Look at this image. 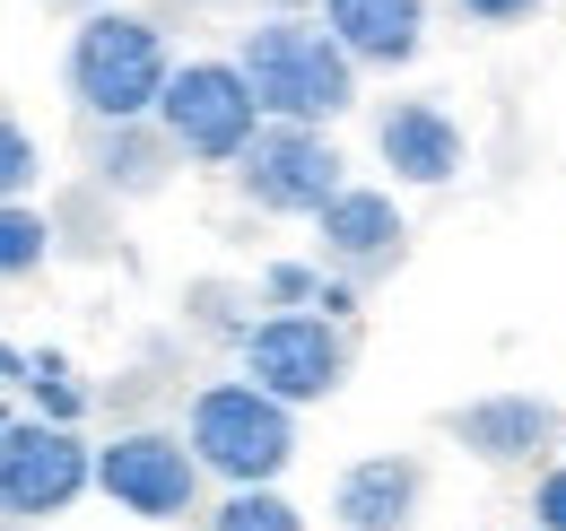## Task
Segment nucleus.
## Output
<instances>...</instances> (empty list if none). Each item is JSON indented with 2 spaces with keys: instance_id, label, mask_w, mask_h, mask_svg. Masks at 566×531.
<instances>
[{
  "instance_id": "1",
  "label": "nucleus",
  "mask_w": 566,
  "mask_h": 531,
  "mask_svg": "<svg viewBox=\"0 0 566 531\" xmlns=\"http://www.w3.org/2000/svg\"><path fill=\"white\" fill-rule=\"evenodd\" d=\"M235 70L253 79L271 123H314L332 132L340 114L366 105V70L340 53V35L323 18H244L235 27Z\"/></svg>"
},
{
  "instance_id": "2",
  "label": "nucleus",
  "mask_w": 566,
  "mask_h": 531,
  "mask_svg": "<svg viewBox=\"0 0 566 531\" xmlns=\"http://www.w3.org/2000/svg\"><path fill=\"white\" fill-rule=\"evenodd\" d=\"M175 70L184 62L166 44V18H148V9H96V18H78L71 44H62V96L87 123H157Z\"/></svg>"
},
{
  "instance_id": "3",
  "label": "nucleus",
  "mask_w": 566,
  "mask_h": 531,
  "mask_svg": "<svg viewBox=\"0 0 566 531\" xmlns=\"http://www.w3.org/2000/svg\"><path fill=\"white\" fill-rule=\"evenodd\" d=\"M184 445L218 488H280L296 470V409L271 400L253 375H201L184 393Z\"/></svg>"
},
{
  "instance_id": "4",
  "label": "nucleus",
  "mask_w": 566,
  "mask_h": 531,
  "mask_svg": "<svg viewBox=\"0 0 566 531\" xmlns=\"http://www.w3.org/2000/svg\"><path fill=\"white\" fill-rule=\"evenodd\" d=\"M96 497L132 523H192V514H210V470L184 445V427L132 418L96 445Z\"/></svg>"
},
{
  "instance_id": "5",
  "label": "nucleus",
  "mask_w": 566,
  "mask_h": 531,
  "mask_svg": "<svg viewBox=\"0 0 566 531\" xmlns=\"http://www.w3.org/2000/svg\"><path fill=\"white\" fill-rule=\"evenodd\" d=\"M157 123H166V139L184 148V166H227V175H235V157L262 139L271 114H262L253 79L235 70V53H192V62L175 70Z\"/></svg>"
},
{
  "instance_id": "6",
  "label": "nucleus",
  "mask_w": 566,
  "mask_h": 531,
  "mask_svg": "<svg viewBox=\"0 0 566 531\" xmlns=\"http://www.w3.org/2000/svg\"><path fill=\"white\" fill-rule=\"evenodd\" d=\"M244 209H262V218H323L332 200L349 192V157H340V139L314 132V123H262V139L235 157V175H227Z\"/></svg>"
},
{
  "instance_id": "7",
  "label": "nucleus",
  "mask_w": 566,
  "mask_h": 531,
  "mask_svg": "<svg viewBox=\"0 0 566 531\" xmlns=\"http://www.w3.org/2000/svg\"><path fill=\"white\" fill-rule=\"evenodd\" d=\"M87 488H96L87 427H53L35 409H18L0 427V506H9V523H62Z\"/></svg>"
},
{
  "instance_id": "8",
  "label": "nucleus",
  "mask_w": 566,
  "mask_h": 531,
  "mask_svg": "<svg viewBox=\"0 0 566 531\" xmlns=\"http://www.w3.org/2000/svg\"><path fill=\"white\" fill-rule=\"evenodd\" d=\"M235 375H253L287 409H323L349 384V323H332V314H262L253 340L235 348Z\"/></svg>"
},
{
  "instance_id": "9",
  "label": "nucleus",
  "mask_w": 566,
  "mask_h": 531,
  "mask_svg": "<svg viewBox=\"0 0 566 531\" xmlns=\"http://www.w3.org/2000/svg\"><path fill=\"white\" fill-rule=\"evenodd\" d=\"M444 436L480 470H549L566 454V409L549 393H480L462 409H444Z\"/></svg>"
},
{
  "instance_id": "10",
  "label": "nucleus",
  "mask_w": 566,
  "mask_h": 531,
  "mask_svg": "<svg viewBox=\"0 0 566 531\" xmlns=\"http://www.w3.org/2000/svg\"><path fill=\"white\" fill-rule=\"evenodd\" d=\"M375 166L392 175V192H444L471 166V132L436 96H384L375 105Z\"/></svg>"
},
{
  "instance_id": "11",
  "label": "nucleus",
  "mask_w": 566,
  "mask_h": 531,
  "mask_svg": "<svg viewBox=\"0 0 566 531\" xmlns=\"http://www.w3.org/2000/svg\"><path fill=\"white\" fill-rule=\"evenodd\" d=\"M314 262L357 279V288H375V279H392V270L410 262V218H401L392 184H349V192L332 200L314 218Z\"/></svg>"
},
{
  "instance_id": "12",
  "label": "nucleus",
  "mask_w": 566,
  "mask_h": 531,
  "mask_svg": "<svg viewBox=\"0 0 566 531\" xmlns=\"http://www.w3.org/2000/svg\"><path fill=\"white\" fill-rule=\"evenodd\" d=\"M427 514V462L419 454H357L332 479V523L340 531H419Z\"/></svg>"
},
{
  "instance_id": "13",
  "label": "nucleus",
  "mask_w": 566,
  "mask_h": 531,
  "mask_svg": "<svg viewBox=\"0 0 566 531\" xmlns=\"http://www.w3.org/2000/svg\"><path fill=\"white\" fill-rule=\"evenodd\" d=\"M87 184L105 200H157L175 184L184 148L166 139V123H87V148H78Z\"/></svg>"
},
{
  "instance_id": "14",
  "label": "nucleus",
  "mask_w": 566,
  "mask_h": 531,
  "mask_svg": "<svg viewBox=\"0 0 566 531\" xmlns=\"http://www.w3.org/2000/svg\"><path fill=\"white\" fill-rule=\"evenodd\" d=\"M323 27L340 35V53L357 70H410L436 35L427 0H323Z\"/></svg>"
},
{
  "instance_id": "15",
  "label": "nucleus",
  "mask_w": 566,
  "mask_h": 531,
  "mask_svg": "<svg viewBox=\"0 0 566 531\" xmlns=\"http://www.w3.org/2000/svg\"><path fill=\"white\" fill-rule=\"evenodd\" d=\"M0 384L27 400L35 418H53V427H87V418H96V400H105L71 357H62V348H0Z\"/></svg>"
},
{
  "instance_id": "16",
  "label": "nucleus",
  "mask_w": 566,
  "mask_h": 531,
  "mask_svg": "<svg viewBox=\"0 0 566 531\" xmlns=\"http://www.w3.org/2000/svg\"><path fill=\"white\" fill-rule=\"evenodd\" d=\"M262 305V288H235V279H192L184 288V332H201V340H218V348H244L253 340V314Z\"/></svg>"
},
{
  "instance_id": "17",
  "label": "nucleus",
  "mask_w": 566,
  "mask_h": 531,
  "mask_svg": "<svg viewBox=\"0 0 566 531\" xmlns=\"http://www.w3.org/2000/svg\"><path fill=\"white\" fill-rule=\"evenodd\" d=\"M53 262H62L53 200H0V279H35Z\"/></svg>"
},
{
  "instance_id": "18",
  "label": "nucleus",
  "mask_w": 566,
  "mask_h": 531,
  "mask_svg": "<svg viewBox=\"0 0 566 531\" xmlns=\"http://www.w3.org/2000/svg\"><path fill=\"white\" fill-rule=\"evenodd\" d=\"M201 531H305V506L287 488H218Z\"/></svg>"
},
{
  "instance_id": "19",
  "label": "nucleus",
  "mask_w": 566,
  "mask_h": 531,
  "mask_svg": "<svg viewBox=\"0 0 566 531\" xmlns=\"http://www.w3.org/2000/svg\"><path fill=\"white\" fill-rule=\"evenodd\" d=\"M253 288H262V314H314L323 288H332V270L314 262V253H280V262L253 270Z\"/></svg>"
},
{
  "instance_id": "20",
  "label": "nucleus",
  "mask_w": 566,
  "mask_h": 531,
  "mask_svg": "<svg viewBox=\"0 0 566 531\" xmlns=\"http://www.w3.org/2000/svg\"><path fill=\"white\" fill-rule=\"evenodd\" d=\"M0 192H9V200H35V192H44V139L27 132L18 114L0 123Z\"/></svg>"
},
{
  "instance_id": "21",
  "label": "nucleus",
  "mask_w": 566,
  "mask_h": 531,
  "mask_svg": "<svg viewBox=\"0 0 566 531\" xmlns=\"http://www.w3.org/2000/svg\"><path fill=\"white\" fill-rule=\"evenodd\" d=\"M523 523L532 531H566V454L549 470H532V497H523Z\"/></svg>"
},
{
  "instance_id": "22",
  "label": "nucleus",
  "mask_w": 566,
  "mask_h": 531,
  "mask_svg": "<svg viewBox=\"0 0 566 531\" xmlns=\"http://www.w3.org/2000/svg\"><path fill=\"white\" fill-rule=\"evenodd\" d=\"M549 0H453V18L462 27H489V35H505V27H532Z\"/></svg>"
},
{
  "instance_id": "23",
  "label": "nucleus",
  "mask_w": 566,
  "mask_h": 531,
  "mask_svg": "<svg viewBox=\"0 0 566 531\" xmlns=\"http://www.w3.org/2000/svg\"><path fill=\"white\" fill-rule=\"evenodd\" d=\"M314 314H332V323H349V332H357V314H366V288L332 270V288H323V305H314Z\"/></svg>"
},
{
  "instance_id": "24",
  "label": "nucleus",
  "mask_w": 566,
  "mask_h": 531,
  "mask_svg": "<svg viewBox=\"0 0 566 531\" xmlns=\"http://www.w3.org/2000/svg\"><path fill=\"white\" fill-rule=\"evenodd\" d=\"M253 18H323V0H244Z\"/></svg>"
},
{
  "instance_id": "25",
  "label": "nucleus",
  "mask_w": 566,
  "mask_h": 531,
  "mask_svg": "<svg viewBox=\"0 0 566 531\" xmlns=\"http://www.w3.org/2000/svg\"><path fill=\"white\" fill-rule=\"evenodd\" d=\"M44 9H62V18H96V9H123V0H44Z\"/></svg>"
},
{
  "instance_id": "26",
  "label": "nucleus",
  "mask_w": 566,
  "mask_h": 531,
  "mask_svg": "<svg viewBox=\"0 0 566 531\" xmlns=\"http://www.w3.org/2000/svg\"><path fill=\"white\" fill-rule=\"evenodd\" d=\"M523 531H532V523H523Z\"/></svg>"
}]
</instances>
